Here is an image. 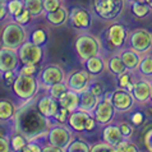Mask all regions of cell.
<instances>
[{"instance_id":"6da1fadb","label":"cell","mask_w":152,"mask_h":152,"mask_svg":"<svg viewBox=\"0 0 152 152\" xmlns=\"http://www.w3.org/2000/svg\"><path fill=\"white\" fill-rule=\"evenodd\" d=\"M15 132L23 134L28 141H36L42 136H46L49 128L53 124L50 119L44 116L35 105H26L15 111L14 115Z\"/></svg>"},{"instance_id":"7a4b0ae2","label":"cell","mask_w":152,"mask_h":152,"mask_svg":"<svg viewBox=\"0 0 152 152\" xmlns=\"http://www.w3.org/2000/svg\"><path fill=\"white\" fill-rule=\"evenodd\" d=\"M101 48H102V45H101L100 39L91 35V33H81L74 41L75 53L82 63L91 56L100 55Z\"/></svg>"},{"instance_id":"3957f363","label":"cell","mask_w":152,"mask_h":152,"mask_svg":"<svg viewBox=\"0 0 152 152\" xmlns=\"http://www.w3.org/2000/svg\"><path fill=\"white\" fill-rule=\"evenodd\" d=\"M12 88L20 100L31 101L40 90V81L35 75H23L17 73Z\"/></svg>"},{"instance_id":"277c9868","label":"cell","mask_w":152,"mask_h":152,"mask_svg":"<svg viewBox=\"0 0 152 152\" xmlns=\"http://www.w3.org/2000/svg\"><path fill=\"white\" fill-rule=\"evenodd\" d=\"M26 40H27L26 28L22 24L17 23L15 20L7 23L1 31V42L3 46H7V48L17 50Z\"/></svg>"},{"instance_id":"5b68a950","label":"cell","mask_w":152,"mask_h":152,"mask_svg":"<svg viewBox=\"0 0 152 152\" xmlns=\"http://www.w3.org/2000/svg\"><path fill=\"white\" fill-rule=\"evenodd\" d=\"M125 0H94L95 13L105 20L116 19L124 10Z\"/></svg>"},{"instance_id":"8992f818","label":"cell","mask_w":152,"mask_h":152,"mask_svg":"<svg viewBox=\"0 0 152 152\" xmlns=\"http://www.w3.org/2000/svg\"><path fill=\"white\" fill-rule=\"evenodd\" d=\"M46 138L50 145H54L65 151L70 141L73 139V130L65 124H53L46 133Z\"/></svg>"},{"instance_id":"52a82bcc","label":"cell","mask_w":152,"mask_h":152,"mask_svg":"<svg viewBox=\"0 0 152 152\" xmlns=\"http://www.w3.org/2000/svg\"><path fill=\"white\" fill-rule=\"evenodd\" d=\"M129 48L134 49L142 55H146L152 50V32L147 28H137L128 35Z\"/></svg>"},{"instance_id":"ba28073f","label":"cell","mask_w":152,"mask_h":152,"mask_svg":"<svg viewBox=\"0 0 152 152\" xmlns=\"http://www.w3.org/2000/svg\"><path fill=\"white\" fill-rule=\"evenodd\" d=\"M20 64H40L44 58V49L40 45L33 44L32 41L26 40L17 49Z\"/></svg>"},{"instance_id":"9c48e42d","label":"cell","mask_w":152,"mask_h":152,"mask_svg":"<svg viewBox=\"0 0 152 152\" xmlns=\"http://www.w3.org/2000/svg\"><path fill=\"white\" fill-rule=\"evenodd\" d=\"M94 77L95 75L88 73L86 69H79V70L72 72L68 77L65 78V83L69 90L81 94V92L90 88V83L94 79Z\"/></svg>"},{"instance_id":"30bf717a","label":"cell","mask_w":152,"mask_h":152,"mask_svg":"<svg viewBox=\"0 0 152 152\" xmlns=\"http://www.w3.org/2000/svg\"><path fill=\"white\" fill-rule=\"evenodd\" d=\"M65 72L58 64H49L40 72L39 81L40 84L44 87H50L51 84H55L59 82H65Z\"/></svg>"},{"instance_id":"8fae6325","label":"cell","mask_w":152,"mask_h":152,"mask_svg":"<svg viewBox=\"0 0 152 152\" xmlns=\"http://www.w3.org/2000/svg\"><path fill=\"white\" fill-rule=\"evenodd\" d=\"M111 102L114 105L116 111L119 113H129L133 110L134 107V100L133 94L125 88H118V90L113 91V100Z\"/></svg>"},{"instance_id":"7c38bea8","label":"cell","mask_w":152,"mask_h":152,"mask_svg":"<svg viewBox=\"0 0 152 152\" xmlns=\"http://www.w3.org/2000/svg\"><path fill=\"white\" fill-rule=\"evenodd\" d=\"M115 113H116V110H115V107H114L113 102H110V101H107V100H104V99H100L92 115L95 116V119L97 123H99V125L105 126V125L110 124L114 120Z\"/></svg>"},{"instance_id":"4fadbf2b","label":"cell","mask_w":152,"mask_h":152,"mask_svg":"<svg viewBox=\"0 0 152 152\" xmlns=\"http://www.w3.org/2000/svg\"><path fill=\"white\" fill-rule=\"evenodd\" d=\"M106 39L110 46H113L114 49H121L128 39V32H126L124 24L120 22L110 24L106 31Z\"/></svg>"},{"instance_id":"5bb4252c","label":"cell","mask_w":152,"mask_h":152,"mask_svg":"<svg viewBox=\"0 0 152 152\" xmlns=\"http://www.w3.org/2000/svg\"><path fill=\"white\" fill-rule=\"evenodd\" d=\"M19 58L18 51L15 49H10L7 46L0 48V73L8 70H18L19 68Z\"/></svg>"},{"instance_id":"9a60e30c","label":"cell","mask_w":152,"mask_h":152,"mask_svg":"<svg viewBox=\"0 0 152 152\" xmlns=\"http://www.w3.org/2000/svg\"><path fill=\"white\" fill-rule=\"evenodd\" d=\"M136 102L147 104L151 101V79L143 77L134 81V87L132 90Z\"/></svg>"},{"instance_id":"2e32d148","label":"cell","mask_w":152,"mask_h":152,"mask_svg":"<svg viewBox=\"0 0 152 152\" xmlns=\"http://www.w3.org/2000/svg\"><path fill=\"white\" fill-rule=\"evenodd\" d=\"M69 20L74 28L87 29L91 26L92 17L90 12L84 8H73L69 13Z\"/></svg>"},{"instance_id":"e0dca14e","label":"cell","mask_w":152,"mask_h":152,"mask_svg":"<svg viewBox=\"0 0 152 152\" xmlns=\"http://www.w3.org/2000/svg\"><path fill=\"white\" fill-rule=\"evenodd\" d=\"M36 107L39 109V111L42 115L51 120L55 116V114L59 109V102L55 99H53L50 95H46V96L40 97V99L36 101Z\"/></svg>"},{"instance_id":"ac0fdd59","label":"cell","mask_w":152,"mask_h":152,"mask_svg":"<svg viewBox=\"0 0 152 152\" xmlns=\"http://www.w3.org/2000/svg\"><path fill=\"white\" fill-rule=\"evenodd\" d=\"M119 55L128 70L136 72L138 69L139 61H141V59H142V54H139L138 51H136V50L132 48H128V49L121 50L119 53Z\"/></svg>"},{"instance_id":"d6986e66","label":"cell","mask_w":152,"mask_h":152,"mask_svg":"<svg viewBox=\"0 0 152 152\" xmlns=\"http://www.w3.org/2000/svg\"><path fill=\"white\" fill-rule=\"evenodd\" d=\"M101 97H97L96 95H94L90 90H86L79 94V107L78 110L86 111L88 114H94V110L96 107L97 102L100 101Z\"/></svg>"},{"instance_id":"ffe728a7","label":"cell","mask_w":152,"mask_h":152,"mask_svg":"<svg viewBox=\"0 0 152 152\" xmlns=\"http://www.w3.org/2000/svg\"><path fill=\"white\" fill-rule=\"evenodd\" d=\"M90 115L91 114L82 111V110L72 111L68 118V125L70 126V129L73 132H77V133L84 132V124H86V120Z\"/></svg>"},{"instance_id":"44dd1931","label":"cell","mask_w":152,"mask_h":152,"mask_svg":"<svg viewBox=\"0 0 152 152\" xmlns=\"http://www.w3.org/2000/svg\"><path fill=\"white\" fill-rule=\"evenodd\" d=\"M102 139L105 142H107L109 145L115 147L118 143L121 142L124 138H123V136H121L119 125L110 123V124L104 126V129H102Z\"/></svg>"},{"instance_id":"7402d4cb","label":"cell","mask_w":152,"mask_h":152,"mask_svg":"<svg viewBox=\"0 0 152 152\" xmlns=\"http://www.w3.org/2000/svg\"><path fill=\"white\" fill-rule=\"evenodd\" d=\"M58 102H59V106L66 109L68 111H70V113L75 111V110H78V107H79V94L75 91L68 90L58 100Z\"/></svg>"},{"instance_id":"603a6c76","label":"cell","mask_w":152,"mask_h":152,"mask_svg":"<svg viewBox=\"0 0 152 152\" xmlns=\"http://www.w3.org/2000/svg\"><path fill=\"white\" fill-rule=\"evenodd\" d=\"M46 20L54 27H59L65 24L69 20V12L65 7H60L54 12H49L46 13Z\"/></svg>"},{"instance_id":"cb8c5ba5","label":"cell","mask_w":152,"mask_h":152,"mask_svg":"<svg viewBox=\"0 0 152 152\" xmlns=\"http://www.w3.org/2000/svg\"><path fill=\"white\" fill-rule=\"evenodd\" d=\"M84 64V68L88 73H91L92 75H99L104 72V69L106 68V63L104 61V59L101 58L100 55H96V56H91L88 58L87 60L83 61Z\"/></svg>"},{"instance_id":"d4e9b609","label":"cell","mask_w":152,"mask_h":152,"mask_svg":"<svg viewBox=\"0 0 152 152\" xmlns=\"http://www.w3.org/2000/svg\"><path fill=\"white\" fill-rule=\"evenodd\" d=\"M106 68L114 75H119L121 73H124L125 70H128V69H126V66L124 65V63H123V60H121V58H120L119 54H115V55H113V56H110L107 59Z\"/></svg>"},{"instance_id":"484cf974","label":"cell","mask_w":152,"mask_h":152,"mask_svg":"<svg viewBox=\"0 0 152 152\" xmlns=\"http://www.w3.org/2000/svg\"><path fill=\"white\" fill-rule=\"evenodd\" d=\"M17 109L9 100H0V121L12 120L15 115Z\"/></svg>"},{"instance_id":"4316f807","label":"cell","mask_w":152,"mask_h":152,"mask_svg":"<svg viewBox=\"0 0 152 152\" xmlns=\"http://www.w3.org/2000/svg\"><path fill=\"white\" fill-rule=\"evenodd\" d=\"M24 8L32 14V17H40L45 13L44 0H23Z\"/></svg>"},{"instance_id":"83f0119b","label":"cell","mask_w":152,"mask_h":152,"mask_svg":"<svg viewBox=\"0 0 152 152\" xmlns=\"http://www.w3.org/2000/svg\"><path fill=\"white\" fill-rule=\"evenodd\" d=\"M132 73H133L132 70H125L124 73L116 75L118 86H119L120 88H125V90H128V91L132 92L133 87H134V81H133Z\"/></svg>"},{"instance_id":"f1b7e54d","label":"cell","mask_w":152,"mask_h":152,"mask_svg":"<svg viewBox=\"0 0 152 152\" xmlns=\"http://www.w3.org/2000/svg\"><path fill=\"white\" fill-rule=\"evenodd\" d=\"M137 70L139 72V74H141L142 77L152 78V55L142 56Z\"/></svg>"},{"instance_id":"f546056e","label":"cell","mask_w":152,"mask_h":152,"mask_svg":"<svg viewBox=\"0 0 152 152\" xmlns=\"http://www.w3.org/2000/svg\"><path fill=\"white\" fill-rule=\"evenodd\" d=\"M10 147H12V151H23V148L26 147V145L28 143V139L23 136V134H20L18 132H14L13 134L10 136Z\"/></svg>"},{"instance_id":"4dcf8cb0","label":"cell","mask_w":152,"mask_h":152,"mask_svg":"<svg viewBox=\"0 0 152 152\" xmlns=\"http://www.w3.org/2000/svg\"><path fill=\"white\" fill-rule=\"evenodd\" d=\"M151 8L148 7V4H146L145 1H133L132 3V12L137 18H146L147 15L151 13Z\"/></svg>"},{"instance_id":"1f68e13d","label":"cell","mask_w":152,"mask_h":152,"mask_svg":"<svg viewBox=\"0 0 152 152\" xmlns=\"http://www.w3.org/2000/svg\"><path fill=\"white\" fill-rule=\"evenodd\" d=\"M65 151H68V152H90L91 146L88 145L86 141H82V139L77 138V139H72Z\"/></svg>"},{"instance_id":"d6a6232c","label":"cell","mask_w":152,"mask_h":152,"mask_svg":"<svg viewBox=\"0 0 152 152\" xmlns=\"http://www.w3.org/2000/svg\"><path fill=\"white\" fill-rule=\"evenodd\" d=\"M68 90L69 88H68V86H66L65 82H59V83H55V84H51V86L48 88V92L53 99H55L58 101Z\"/></svg>"},{"instance_id":"836d02e7","label":"cell","mask_w":152,"mask_h":152,"mask_svg":"<svg viewBox=\"0 0 152 152\" xmlns=\"http://www.w3.org/2000/svg\"><path fill=\"white\" fill-rule=\"evenodd\" d=\"M139 148L130 139H123L115 146V152H138Z\"/></svg>"},{"instance_id":"e575fe53","label":"cell","mask_w":152,"mask_h":152,"mask_svg":"<svg viewBox=\"0 0 152 152\" xmlns=\"http://www.w3.org/2000/svg\"><path fill=\"white\" fill-rule=\"evenodd\" d=\"M29 41H32L33 44H36V45H45L46 44V41H48V33H46L44 29H35L32 33H31V36H29Z\"/></svg>"},{"instance_id":"d590c367","label":"cell","mask_w":152,"mask_h":152,"mask_svg":"<svg viewBox=\"0 0 152 152\" xmlns=\"http://www.w3.org/2000/svg\"><path fill=\"white\" fill-rule=\"evenodd\" d=\"M7 8H8V13L14 18L17 14H19L23 10V8H24L23 0H9L7 3Z\"/></svg>"},{"instance_id":"8d00e7d4","label":"cell","mask_w":152,"mask_h":152,"mask_svg":"<svg viewBox=\"0 0 152 152\" xmlns=\"http://www.w3.org/2000/svg\"><path fill=\"white\" fill-rule=\"evenodd\" d=\"M119 129L121 132V136H123L124 139H130L133 137V133H134V126L130 121H120L119 124Z\"/></svg>"},{"instance_id":"74e56055","label":"cell","mask_w":152,"mask_h":152,"mask_svg":"<svg viewBox=\"0 0 152 152\" xmlns=\"http://www.w3.org/2000/svg\"><path fill=\"white\" fill-rule=\"evenodd\" d=\"M69 114H70V111H68L66 109L61 107V106H59L55 116L53 118V120L55 121V124H66V123H68Z\"/></svg>"},{"instance_id":"f35d334b","label":"cell","mask_w":152,"mask_h":152,"mask_svg":"<svg viewBox=\"0 0 152 152\" xmlns=\"http://www.w3.org/2000/svg\"><path fill=\"white\" fill-rule=\"evenodd\" d=\"M90 152H115V147L109 145L107 142H97L95 145L91 146V151Z\"/></svg>"},{"instance_id":"ab89813d","label":"cell","mask_w":152,"mask_h":152,"mask_svg":"<svg viewBox=\"0 0 152 152\" xmlns=\"http://www.w3.org/2000/svg\"><path fill=\"white\" fill-rule=\"evenodd\" d=\"M32 18H33L32 14L29 13L26 8H23V10L20 12L19 14H17L13 18V20H15V22L19 23V24H22V26H26V24H28L29 22H31Z\"/></svg>"},{"instance_id":"60d3db41","label":"cell","mask_w":152,"mask_h":152,"mask_svg":"<svg viewBox=\"0 0 152 152\" xmlns=\"http://www.w3.org/2000/svg\"><path fill=\"white\" fill-rule=\"evenodd\" d=\"M130 123H132L134 126H139V125H143L146 121V114L143 111H139L136 110L130 114Z\"/></svg>"},{"instance_id":"b9f144b4","label":"cell","mask_w":152,"mask_h":152,"mask_svg":"<svg viewBox=\"0 0 152 152\" xmlns=\"http://www.w3.org/2000/svg\"><path fill=\"white\" fill-rule=\"evenodd\" d=\"M37 70H39V68H37L36 64H22V66L17 70V73L23 75H35Z\"/></svg>"},{"instance_id":"7bdbcfd3","label":"cell","mask_w":152,"mask_h":152,"mask_svg":"<svg viewBox=\"0 0 152 152\" xmlns=\"http://www.w3.org/2000/svg\"><path fill=\"white\" fill-rule=\"evenodd\" d=\"M88 90H90L94 95H96L97 97H102L104 94H105L104 86H102V84H101L100 82H96V81H95V77H94V79L91 81V83H90V88H88Z\"/></svg>"},{"instance_id":"ee69618b","label":"cell","mask_w":152,"mask_h":152,"mask_svg":"<svg viewBox=\"0 0 152 152\" xmlns=\"http://www.w3.org/2000/svg\"><path fill=\"white\" fill-rule=\"evenodd\" d=\"M61 7V0H44V8H45V13L49 12H54L58 8Z\"/></svg>"},{"instance_id":"f6af8a7d","label":"cell","mask_w":152,"mask_h":152,"mask_svg":"<svg viewBox=\"0 0 152 152\" xmlns=\"http://www.w3.org/2000/svg\"><path fill=\"white\" fill-rule=\"evenodd\" d=\"M97 126H99V123L96 121L95 116L94 115H90V116L87 118V120H86V124H84V132L91 133V132H94Z\"/></svg>"},{"instance_id":"bcb514c9","label":"cell","mask_w":152,"mask_h":152,"mask_svg":"<svg viewBox=\"0 0 152 152\" xmlns=\"http://www.w3.org/2000/svg\"><path fill=\"white\" fill-rule=\"evenodd\" d=\"M23 152H42V146L36 141H28L26 147L23 148Z\"/></svg>"},{"instance_id":"7dc6e473","label":"cell","mask_w":152,"mask_h":152,"mask_svg":"<svg viewBox=\"0 0 152 152\" xmlns=\"http://www.w3.org/2000/svg\"><path fill=\"white\" fill-rule=\"evenodd\" d=\"M3 74V78H4V82L7 83V86H13L14 83V79L17 77V72L15 70H8V72H4Z\"/></svg>"},{"instance_id":"c3c4849f","label":"cell","mask_w":152,"mask_h":152,"mask_svg":"<svg viewBox=\"0 0 152 152\" xmlns=\"http://www.w3.org/2000/svg\"><path fill=\"white\" fill-rule=\"evenodd\" d=\"M12 151L10 139L7 136H0V152H9Z\"/></svg>"},{"instance_id":"681fc988","label":"cell","mask_w":152,"mask_h":152,"mask_svg":"<svg viewBox=\"0 0 152 152\" xmlns=\"http://www.w3.org/2000/svg\"><path fill=\"white\" fill-rule=\"evenodd\" d=\"M42 152H63V150L49 143V145H46V146H42Z\"/></svg>"},{"instance_id":"f907efd6","label":"cell","mask_w":152,"mask_h":152,"mask_svg":"<svg viewBox=\"0 0 152 152\" xmlns=\"http://www.w3.org/2000/svg\"><path fill=\"white\" fill-rule=\"evenodd\" d=\"M9 14L8 13V8H7V4L4 3H0V22L4 20L7 18V15Z\"/></svg>"},{"instance_id":"816d5d0a","label":"cell","mask_w":152,"mask_h":152,"mask_svg":"<svg viewBox=\"0 0 152 152\" xmlns=\"http://www.w3.org/2000/svg\"><path fill=\"white\" fill-rule=\"evenodd\" d=\"M0 136H5V129L1 125H0Z\"/></svg>"},{"instance_id":"f5cc1de1","label":"cell","mask_w":152,"mask_h":152,"mask_svg":"<svg viewBox=\"0 0 152 152\" xmlns=\"http://www.w3.org/2000/svg\"><path fill=\"white\" fill-rule=\"evenodd\" d=\"M145 3H146V4H148V7L152 9V0H145Z\"/></svg>"},{"instance_id":"db71d44e","label":"cell","mask_w":152,"mask_h":152,"mask_svg":"<svg viewBox=\"0 0 152 152\" xmlns=\"http://www.w3.org/2000/svg\"><path fill=\"white\" fill-rule=\"evenodd\" d=\"M151 102H152V79H151Z\"/></svg>"},{"instance_id":"11a10c76","label":"cell","mask_w":152,"mask_h":152,"mask_svg":"<svg viewBox=\"0 0 152 152\" xmlns=\"http://www.w3.org/2000/svg\"><path fill=\"white\" fill-rule=\"evenodd\" d=\"M9 0H0V3H4V4H7Z\"/></svg>"},{"instance_id":"9f6ffc18","label":"cell","mask_w":152,"mask_h":152,"mask_svg":"<svg viewBox=\"0 0 152 152\" xmlns=\"http://www.w3.org/2000/svg\"><path fill=\"white\" fill-rule=\"evenodd\" d=\"M133 1H145V0H133Z\"/></svg>"},{"instance_id":"6f0895ef","label":"cell","mask_w":152,"mask_h":152,"mask_svg":"<svg viewBox=\"0 0 152 152\" xmlns=\"http://www.w3.org/2000/svg\"><path fill=\"white\" fill-rule=\"evenodd\" d=\"M126 1H129V3H133V0H126Z\"/></svg>"}]
</instances>
